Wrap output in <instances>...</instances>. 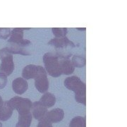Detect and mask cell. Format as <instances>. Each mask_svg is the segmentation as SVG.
Returning <instances> with one entry per match:
<instances>
[{
  "instance_id": "6da1fadb",
  "label": "cell",
  "mask_w": 127,
  "mask_h": 127,
  "mask_svg": "<svg viewBox=\"0 0 127 127\" xmlns=\"http://www.w3.org/2000/svg\"><path fill=\"white\" fill-rule=\"evenodd\" d=\"M60 57L61 55L52 52H47L43 56V62L46 72L52 77H59L62 75Z\"/></svg>"
},
{
  "instance_id": "7a4b0ae2",
  "label": "cell",
  "mask_w": 127,
  "mask_h": 127,
  "mask_svg": "<svg viewBox=\"0 0 127 127\" xmlns=\"http://www.w3.org/2000/svg\"><path fill=\"white\" fill-rule=\"evenodd\" d=\"M7 102L12 109L14 110L16 109L18 111V115L31 113L32 103L31 100L28 98H23L19 96H15Z\"/></svg>"
},
{
  "instance_id": "3957f363",
  "label": "cell",
  "mask_w": 127,
  "mask_h": 127,
  "mask_svg": "<svg viewBox=\"0 0 127 127\" xmlns=\"http://www.w3.org/2000/svg\"><path fill=\"white\" fill-rule=\"evenodd\" d=\"M0 58L1 63L0 65V72L6 76L11 75L14 70L13 55L9 52L6 47L0 50Z\"/></svg>"
},
{
  "instance_id": "277c9868",
  "label": "cell",
  "mask_w": 127,
  "mask_h": 127,
  "mask_svg": "<svg viewBox=\"0 0 127 127\" xmlns=\"http://www.w3.org/2000/svg\"><path fill=\"white\" fill-rule=\"evenodd\" d=\"M30 30V28H15L11 32L8 42L14 43L22 47H26L31 44V42L26 39H23V31Z\"/></svg>"
},
{
  "instance_id": "5b68a950",
  "label": "cell",
  "mask_w": 127,
  "mask_h": 127,
  "mask_svg": "<svg viewBox=\"0 0 127 127\" xmlns=\"http://www.w3.org/2000/svg\"><path fill=\"white\" fill-rule=\"evenodd\" d=\"M46 72L45 69L41 66H36L34 64H29L23 68L22 71L23 78L28 80L31 78H35L40 74Z\"/></svg>"
},
{
  "instance_id": "8992f818",
  "label": "cell",
  "mask_w": 127,
  "mask_h": 127,
  "mask_svg": "<svg viewBox=\"0 0 127 127\" xmlns=\"http://www.w3.org/2000/svg\"><path fill=\"white\" fill-rule=\"evenodd\" d=\"M64 86L67 89L73 91L75 93L86 88V84L76 76L66 78L64 81Z\"/></svg>"
},
{
  "instance_id": "52a82bcc",
  "label": "cell",
  "mask_w": 127,
  "mask_h": 127,
  "mask_svg": "<svg viewBox=\"0 0 127 127\" xmlns=\"http://www.w3.org/2000/svg\"><path fill=\"white\" fill-rule=\"evenodd\" d=\"M31 109L33 117L39 122L45 118L46 115L48 112L47 108L42 104L40 101L33 102Z\"/></svg>"
},
{
  "instance_id": "ba28073f",
  "label": "cell",
  "mask_w": 127,
  "mask_h": 127,
  "mask_svg": "<svg viewBox=\"0 0 127 127\" xmlns=\"http://www.w3.org/2000/svg\"><path fill=\"white\" fill-rule=\"evenodd\" d=\"M35 79V86L37 90L41 93H45L49 88V81L47 73H44L37 76Z\"/></svg>"
},
{
  "instance_id": "9c48e42d",
  "label": "cell",
  "mask_w": 127,
  "mask_h": 127,
  "mask_svg": "<svg viewBox=\"0 0 127 127\" xmlns=\"http://www.w3.org/2000/svg\"><path fill=\"white\" fill-rule=\"evenodd\" d=\"M28 84L27 81L23 78H17L12 83V88L14 93L18 95H22L28 90Z\"/></svg>"
},
{
  "instance_id": "30bf717a",
  "label": "cell",
  "mask_w": 127,
  "mask_h": 127,
  "mask_svg": "<svg viewBox=\"0 0 127 127\" xmlns=\"http://www.w3.org/2000/svg\"><path fill=\"white\" fill-rule=\"evenodd\" d=\"M64 117V112L62 109L55 108L52 109L49 112H47L45 119L52 123H57L61 122Z\"/></svg>"
},
{
  "instance_id": "8fae6325",
  "label": "cell",
  "mask_w": 127,
  "mask_h": 127,
  "mask_svg": "<svg viewBox=\"0 0 127 127\" xmlns=\"http://www.w3.org/2000/svg\"><path fill=\"white\" fill-rule=\"evenodd\" d=\"M60 64H61V69H62V74L70 75L74 71L75 67L73 65L71 61L69 59L68 57L61 56V57H60Z\"/></svg>"
},
{
  "instance_id": "7c38bea8",
  "label": "cell",
  "mask_w": 127,
  "mask_h": 127,
  "mask_svg": "<svg viewBox=\"0 0 127 127\" xmlns=\"http://www.w3.org/2000/svg\"><path fill=\"white\" fill-rule=\"evenodd\" d=\"M48 44L50 45L54 46L56 48H63V47H66L68 46H70L71 47H75L74 43L70 40H68L66 37H60V38H57V37L53 38L50 40Z\"/></svg>"
},
{
  "instance_id": "4fadbf2b",
  "label": "cell",
  "mask_w": 127,
  "mask_h": 127,
  "mask_svg": "<svg viewBox=\"0 0 127 127\" xmlns=\"http://www.w3.org/2000/svg\"><path fill=\"white\" fill-rule=\"evenodd\" d=\"M14 109H12L8 104L7 101L3 102L2 105L0 107V121L5 122L11 118Z\"/></svg>"
},
{
  "instance_id": "5bb4252c",
  "label": "cell",
  "mask_w": 127,
  "mask_h": 127,
  "mask_svg": "<svg viewBox=\"0 0 127 127\" xmlns=\"http://www.w3.org/2000/svg\"><path fill=\"white\" fill-rule=\"evenodd\" d=\"M40 102L47 108H50L55 105L56 102V97L51 93H45L42 96Z\"/></svg>"
},
{
  "instance_id": "9a60e30c",
  "label": "cell",
  "mask_w": 127,
  "mask_h": 127,
  "mask_svg": "<svg viewBox=\"0 0 127 127\" xmlns=\"http://www.w3.org/2000/svg\"><path fill=\"white\" fill-rule=\"evenodd\" d=\"M6 49L11 55L14 54V55H30V53L28 52L27 50H25L23 47L14 43L8 42V46L6 47Z\"/></svg>"
},
{
  "instance_id": "2e32d148",
  "label": "cell",
  "mask_w": 127,
  "mask_h": 127,
  "mask_svg": "<svg viewBox=\"0 0 127 127\" xmlns=\"http://www.w3.org/2000/svg\"><path fill=\"white\" fill-rule=\"evenodd\" d=\"M31 113L18 115V122L16 125V127H30L32 122Z\"/></svg>"
},
{
  "instance_id": "e0dca14e",
  "label": "cell",
  "mask_w": 127,
  "mask_h": 127,
  "mask_svg": "<svg viewBox=\"0 0 127 127\" xmlns=\"http://www.w3.org/2000/svg\"><path fill=\"white\" fill-rule=\"evenodd\" d=\"M69 127H86V118L83 117H76L71 120Z\"/></svg>"
},
{
  "instance_id": "ac0fdd59",
  "label": "cell",
  "mask_w": 127,
  "mask_h": 127,
  "mask_svg": "<svg viewBox=\"0 0 127 127\" xmlns=\"http://www.w3.org/2000/svg\"><path fill=\"white\" fill-rule=\"evenodd\" d=\"M71 62H72L73 65L74 66V67L81 68L86 65V58L84 57H82L80 55H74V56H73Z\"/></svg>"
},
{
  "instance_id": "d6986e66",
  "label": "cell",
  "mask_w": 127,
  "mask_h": 127,
  "mask_svg": "<svg viewBox=\"0 0 127 127\" xmlns=\"http://www.w3.org/2000/svg\"><path fill=\"white\" fill-rule=\"evenodd\" d=\"M75 100L78 102L86 105V88L76 93Z\"/></svg>"
},
{
  "instance_id": "ffe728a7",
  "label": "cell",
  "mask_w": 127,
  "mask_h": 127,
  "mask_svg": "<svg viewBox=\"0 0 127 127\" xmlns=\"http://www.w3.org/2000/svg\"><path fill=\"white\" fill-rule=\"evenodd\" d=\"M52 31L55 37L57 38L66 37L67 34V28H53Z\"/></svg>"
},
{
  "instance_id": "44dd1931",
  "label": "cell",
  "mask_w": 127,
  "mask_h": 127,
  "mask_svg": "<svg viewBox=\"0 0 127 127\" xmlns=\"http://www.w3.org/2000/svg\"><path fill=\"white\" fill-rule=\"evenodd\" d=\"M11 35V29L9 28H0V38L6 40Z\"/></svg>"
},
{
  "instance_id": "7402d4cb",
  "label": "cell",
  "mask_w": 127,
  "mask_h": 127,
  "mask_svg": "<svg viewBox=\"0 0 127 127\" xmlns=\"http://www.w3.org/2000/svg\"><path fill=\"white\" fill-rule=\"evenodd\" d=\"M7 81V76L3 73L0 72V89H3L6 86Z\"/></svg>"
},
{
  "instance_id": "603a6c76",
  "label": "cell",
  "mask_w": 127,
  "mask_h": 127,
  "mask_svg": "<svg viewBox=\"0 0 127 127\" xmlns=\"http://www.w3.org/2000/svg\"><path fill=\"white\" fill-rule=\"evenodd\" d=\"M37 127H52V124L50 122V121H48L47 119H43L42 120H41L39 122Z\"/></svg>"
},
{
  "instance_id": "cb8c5ba5",
  "label": "cell",
  "mask_w": 127,
  "mask_h": 127,
  "mask_svg": "<svg viewBox=\"0 0 127 127\" xmlns=\"http://www.w3.org/2000/svg\"><path fill=\"white\" fill-rule=\"evenodd\" d=\"M3 102H4V101H3V100H2V97H1V95H0V107L2 105Z\"/></svg>"
},
{
  "instance_id": "d4e9b609",
  "label": "cell",
  "mask_w": 127,
  "mask_h": 127,
  "mask_svg": "<svg viewBox=\"0 0 127 127\" xmlns=\"http://www.w3.org/2000/svg\"><path fill=\"white\" fill-rule=\"evenodd\" d=\"M78 30H86V28H78Z\"/></svg>"
},
{
  "instance_id": "484cf974",
  "label": "cell",
  "mask_w": 127,
  "mask_h": 127,
  "mask_svg": "<svg viewBox=\"0 0 127 127\" xmlns=\"http://www.w3.org/2000/svg\"><path fill=\"white\" fill-rule=\"evenodd\" d=\"M0 127H2V124L0 122Z\"/></svg>"
}]
</instances>
